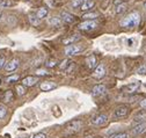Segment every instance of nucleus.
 Returning <instances> with one entry per match:
<instances>
[{
    "label": "nucleus",
    "instance_id": "1",
    "mask_svg": "<svg viewBox=\"0 0 146 138\" xmlns=\"http://www.w3.org/2000/svg\"><path fill=\"white\" fill-rule=\"evenodd\" d=\"M140 23V14L138 12H132L121 21V26L124 28H135Z\"/></svg>",
    "mask_w": 146,
    "mask_h": 138
},
{
    "label": "nucleus",
    "instance_id": "2",
    "mask_svg": "<svg viewBox=\"0 0 146 138\" xmlns=\"http://www.w3.org/2000/svg\"><path fill=\"white\" fill-rule=\"evenodd\" d=\"M82 128V122L80 119H74V121H71L66 124V132L67 133H74L78 132L80 129Z\"/></svg>",
    "mask_w": 146,
    "mask_h": 138
},
{
    "label": "nucleus",
    "instance_id": "3",
    "mask_svg": "<svg viewBox=\"0 0 146 138\" xmlns=\"http://www.w3.org/2000/svg\"><path fill=\"white\" fill-rule=\"evenodd\" d=\"M65 54L67 56H77L79 55L80 52L84 51V46L82 45H78V44H71V45H67L65 49Z\"/></svg>",
    "mask_w": 146,
    "mask_h": 138
},
{
    "label": "nucleus",
    "instance_id": "4",
    "mask_svg": "<svg viewBox=\"0 0 146 138\" xmlns=\"http://www.w3.org/2000/svg\"><path fill=\"white\" fill-rule=\"evenodd\" d=\"M98 27V22L95 20H87L84 21L82 23H80L79 29L80 30H85V31H89V30H93Z\"/></svg>",
    "mask_w": 146,
    "mask_h": 138
},
{
    "label": "nucleus",
    "instance_id": "5",
    "mask_svg": "<svg viewBox=\"0 0 146 138\" xmlns=\"http://www.w3.org/2000/svg\"><path fill=\"white\" fill-rule=\"evenodd\" d=\"M107 122H108V117H107L104 114L96 115L95 117L92 118V123H93L94 125H99V127H101V125H104Z\"/></svg>",
    "mask_w": 146,
    "mask_h": 138
},
{
    "label": "nucleus",
    "instance_id": "6",
    "mask_svg": "<svg viewBox=\"0 0 146 138\" xmlns=\"http://www.w3.org/2000/svg\"><path fill=\"white\" fill-rule=\"evenodd\" d=\"M19 65H20L19 59L13 58V59H11V60L5 65V70H6V72H13V71L16 70L17 67H19Z\"/></svg>",
    "mask_w": 146,
    "mask_h": 138
},
{
    "label": "nucleus",
    "instance_id": "7",
    "mask_svg": "<svg viewBox=\"0 0 146 138\" xmlns=\"http://www.w3.org/2000/svg\"><path fill=\"white\" fill-rule=\"evenodd\" d=\"M129 110H130L129 107H126V106H119V107H117L115 109L114 115L117 118H122V117H125L127 114H129Z\"/></svg>",
    "mask_w": 146,
    "mask_h": 138
},
{
    "label": "nucleus",
    "instance_id": "8",
    "mask_svg": "<svg viewBox=\"0 0 146 138\" xmlns=\"http://www.w3.org/2000/svg\"><path fill=\"white\" fill-rule=\"evenodd\" d=\"M107 88H106V86L102 85V84H99V85H95L93 90H92V94L93 96H102L104 93H106Z\"/></svg>",
    "mask_w": 146,
    "mask_h": 138
},
{
    "label": "nucleus",
    "instance_id": "9",
    "mask_svg": "<svg viewBox=\"0 0 146 138\" xmlns=\"http://www.w3.org/2000/svg\"><path fill=\"white\" fill-rule=\"evenodd\" d=\"M104 76H106V67H104V65H102V64L98 65L95 67V71L93 73V77L95 79H102Z\"/></svg>",
    "mask_w": 146,
    "mask_h": 138
},
{
    "label": "nucleus",
    "instance_id": "10",
    "mask_svg": "<svg viewBox=\"0 0 146 138\" xmlns=\"http://www.w3.org/2000/svg\"><path fill=\"white\" fill-rule=\"evenodd\" d=\"M74 62H72V60H70V59H65V60H63L62 63H60V65H59V67L62 68V70H64V71H66V72H70L71 70H72V67H74Z\"/></svg>",
    "mask_w": 146,
    "mask_h": 138
},
{
    "label": "nucleus",
    "instance_id": "11",
    "mask_svg": "<svg viewBox=\"0 0 146 138\" xmlns=\"http://www.w3.org/2000/svg\"><path fill=\"white\" fill-rule=\"evenodd\" d=\"M86 64L87 66L90 68V70H95V67L98 66V59L94 55H90L86 58Z\"/></svg>",
    "mask_w": 146,
    "mask_h": 138
},
{
    "label": "nucleus",
    "instance_id": "12",
    "mask_svg": "<svg viewBox=\"0 0 146 138\" xmlns=\"http://www.w3.org/2000/svg\"><path fill=\"white\" fill-rule=\"evenodd\" d=\"M40 87H41L42 91L49 92V91H52V90L56 88L57 85L54 84V82H52V81H44V82H42V84L40 85Z\"/></svg>",
    "mask_w": 146,
    "mask_h": 138
},
{
    "label": "nucleus",
    "instance_id": "13",
    "mask_svg": "<svg viewBox=\"0 0 146 138\" xmlns=\"http://www.w3.org/2000/svg\"><path fill=\"white\" fill-rule=\"evenodd\" d=\"M140 86V84H139V81H136V82H131V84H129V85H126L125 87L123 88V91L125 92V93H133V92H136L137 90H138V87Z\"/></svg>",
    "mask_w": 146,
    "mask_h": 138
},
{
    "label": "nucleus",
    "instance_id": "14",
    "mask_svg": "<svg viewBox=\"0 0 146 138\" xmlns=\"http://www.w3.org/2000/svg\"><path fill=\"white\" fill-rule=\"evenodd\" d=\"M145 130H146V122L138 123V124H136V125L133 127L132 133H133V135H140V133H143Z\"/></svg>",
    "mask_w": 146,
    "mask_h": 138
},
{
    "label": "nucleus",
    "instance_id": "15",
    "mask_svg": "<svg viewBox=\"0 0 146 138\" xmlns=\"http://www.w3.org/2000/svg\"><path fill=\"white\" fill-rule=\"evenodd\" d=\"M60 19L64 22H66V23H73V22H74V20H76L74 16H73L72 14H70V13H67V12H62Z\"/></svg>",
    "mask_w": 146,
    "mask_h": 138
},
{
    "label": "nucleus",
    "instance_id": "16",
    "mask_svg": "<svg viewBox=\"0 0 146 138\" xmlns=\"http://www.w3.org/2000/svg\"><path fill=\"white\" fill-rule=\"evenodd\" d=\"M37 81H38V79L36 77H26L22 80V85L25 86V87H26V86H27V87H30V86H34Z\"/></svg>",
    "mask_w": 146,
    "mask_h": 138
},
{
    "label": "nucleus",
    "instance_id": "17",
    "mask_svg": "<svg viewBox=\"0 0 146 138\" xmlns=\"http://www.w3.org/2000/svg\"><path fill=\"white\" fill-rule=\"evenodd\" d=\"M62 22H63V20L59 18V16H52V18L49 19V23L52 27H60Z\"/></svg>",
    "mask_w": 146,
    "mask_h": 138
},
{
    "label": "nucleus",
    "instance_id": "18",
    "mask_svg": "<svg viewBox=\"0 0 146 138\" xmlns=\"http://www.w3.org/2000/svg\"><path fill=\"white\" fill-rule=\"evenodd\" d=\"M79 40H80V35L76 34V35H72V36L68 37V38H65V40L63 41V43H64L65 45H71V44H73L74 42H77V41H79Z\"/></svg>",
    "mask_w": 146,
    "mask_h": 138
},
{
    "label": "nucleus",
    "instance_id": "19",
    "mask_svg": "<svg viewBox=\"0 0 146 138\" xmlns=\"http://www.w3.org/2000/svg\"><path fill=\"white\" fill-rule=\"evenodd\" d=\"M93 6H94V1H93V0H85V3L81 5L80 9L81 11H89L90 8H93Z\"/></svg>",
    "mask_w": 146,
    "mask_h": 138
},
{
    "label": "nucleus",
    "instance_id": "20",
    "mask_svg": "<svg viewBox=\"0 0 146 138\" xmlns=\"http://www.w3.org/2000/svg\"><path fill=\"white\" fill-rule=\"evenodd\" d=\"M48 13H49L48 7H41V8L37 11V13H36V15H37V18H38L40 20H42V19H44L45 16L48 15Z\"/></svg>",
    "mask_w": 146,
    "mask_h": 138
},
{
    "label": "nucleus",
    "instance_id": "21",
    "mask_svg": "<svg viewBox=\"0 0 146 138\" xmlns=\"http://www.w3.org/2000/svg\"><path fill=\"white\" fill-rule=\"evenodd\" d=\"M133 122H135L136 124L146 122V114H145V113H139V114L133 118Z\"/></svg>",
    "mask_w": 146,
    "mask_h": 138
},
{
    "label": "nucleus",
    "instance_id": "22",
    "mask_svg": "<svg viewBox=\"0 0 146 138\" xmlns=\"http://www.w3.org/2000/svg\"><path fill=\"white\" fill-rule=\"evenodd\" d=\"M29 22H30L33 26H38V25L41 23V20L37 18V15L30 14V15H29Z\"/></svg>",
    "mask_w": 146,
    "mask_h": 138
},
{
    "label": "nucleus",
    "instance_id": "23",
    "mask_svg": "<svg viewBox=\"0 0 146 138\" xmlns=\"http://www.w3.org/2000/svg\"><path fill=\"white\" fill-rule=\"evenodd\" d=\"M126 9H127V4L126 3H122V4L116 6V13L117 14H123Z\"/></svg>",
    "mask_w": 146,
    "mask_h": 138
},
{
    "label": "nucleus",
    "instance_id": "24",
    "mask_svg": "<svg viewBox=\"0 0 146 138\" xmlns=\"http://www.w3.org/2000/svg\"><path fill=\"white\" fill-rule=\"evenodd\" d=\"M109 138H129V135H127L126 132H117V133L110 135Z\"/></svg>",
    "mask_w": 146,
    "mask_h": 138
},
{
    "label": "nucleus",
    "instance_id": "25",
    "mask_svg": "<svg viewBox=\"0 0 146 138\" xmlns=\"http://www.w3.org/2000/svg\"><path fill=\"white\" fill-rule=\"evenodd\" d=\"M98 13H87V14H84L82 15V18L86 19V20H94L98 18Z\"/></svg>",
    "mask_w": 146,
    "mask_h": 138
},
{
    "label": "nucleus",
    "instance_id": "26",
    "mask_svg": "<svg viewBox=\"0 0 146 138\" xmlns=\"http://www.w3.org/2000/svg\"><path fill=\"white\" fill-rule=\"evenodd\" d=\"M84 3H85V0H72V1H71V6L74 7V8L81 7V5H82Z\"/></svg>",
    "mask_w": 146,
    "mask_h": 138
},
{
    "label": "nucleus",
    "instance_id": "27",
    "mask_svg": "<svg viewBox=\"0 0 146 138\" xmlns=\"http://www.w3.org/2000/svg\"><path fill=\"white\" fill-rule=\"evenodd\" d=\"M16 92L19 95H23L26 93V90H25V86L23 85H17L16 86Z\"/></svg>",
    "mask_w": 146,
    "mask_h": 138
},
{
    "label": "nucleus",
    "instance_id": "28",
    "mask_svg": "<svg viewBox=\"0 0 146 138\" xmlns=\"http://www.w3.org/2000/svg\"><path fill=\"white\" fill-rule=\"evenodd\" d=\"M6 114H7V108L4 105H0V119L4 118Z\"/></svg>",
    "mask_w": 146,
    "mask_h": 138
},
{
    "label": "nucleus",
    "instance_id": "29",
    "mask_svg": "<svg viewBox=\"0 0 146 138\" xmlns=\"http://www.w3.org/2000/svg\"><path fill=\"white\" fill-rule=\"evenodd\" d=\"M57 65V60L56 59H49L46 63H45V66L46 67H53Z\"/></svg>",
    "mask_w": 146,
    "mask_h": 138
},
{
    "label": "nucleus",
    "instance_id": "30",
    "mask_svg": "<svg viewBox=\"0 0 146 138\" xmlns=\"http://www.w3.org/2000/svg\"><path fill=\"white\" fill-rule=\"evenodd\" d=\"M138 74H146V65H141L138 70H137Z\"/></svg>",
    "mask_w": 146,
    "mask_h": 138
},
{
    "label": "nucleus",
    "instance_id": "31",
    "mask_svg": "<svg viewBox=\"0 0 146 138\" xmlns=\"http://www.w3.org/2000/svg\"><path fill=\"white\" fill-rule=\"evenodd\" d=\"M17 79H19V76H13V77L7 78V82H14V81H16Z\"/></svg>",
    "mask_w": 146,
    "mask_h": 138
},
{
    "label": "nucleus",
    "instance_id": "32",
    "mask_svg": "<svg viewBox=\"0 0 146 138\" xmlns=\"http://www.w3.org/2000/svg\"><path fill=\"white\" fill-rule=\"evenodd\" d=\"M33 138H46V135L43 133V132H40V133H36Z\"/></svg>",
    "mask_w": 146,
    "mask_h": 138
},
{
    "label": "nucleus",
    "instance_id": "33",
    "mask_svg": "<svg viewBox=\"0 0 146 138\" xmlns=\"http://www.w3.org/2000/svg\"><path fill=\"white\" fill-rule=\"evenodd\" d=\"M11 5H12L11 1H1V3H0V6H1V7H8Z\"/></svg>",
    "mask_w": 146,
    "mask_h": 138
},
{
    "label": "nucleus",
    "instance_id": "34",
    "mask_svg": "<svg viewBox=\"0 0 146 138\" xmlns=\"http://www.w3.org/2000/svg\"><path fill=\"white\" fill-rule=\"evenodd\" d=\"M5 65H6V60H5V57H0V68H3Z\"/></svg>",
    "mask_w": 146,
    "mask_h": 138
},
{
    "label": "nucleus",
    "instance_id": "35",
    "mask_svg": "<svg viewBox=\"0 0 146 138\" xmlns=\"http://www.w3.org/2000/svg\"><path fill=\"white\" fill-rule=\"evenodd\" d=\"M5 99H6V101H12V99H13V96H12V93H11V92H7V94H6Z\"/></svg>",
    "mask_w": 146,
    "mask_h": 138
},
{
    "label": "nucleus",
    "instance_id": "36",
    "mask_svg": "<svg viewBox=\"0 0 146 138\" xmlns=\"http://www.w3.org/2000/svg\"><path fill=\"white\" fill-rule=\"evenodd\" d=\"M36 73H37V74H40V76H44V74H48V72H46V71H44V70H38V71H36Z\"/></svg>",
    "mask_w": 146,
    "mask_h": 138
},
{
    "label": "nucleus",
    "instance_id": "37",
    "mask_svg": "<svg viewBox=\"0 0 146 138\" xmlns=\"http://www.w3.org/2000/svg\"><path fill=\"white\" fill-rule=\"evenodd\" d=\"M140 106H141L143 108H146V99H145V100H143V101L140 102Z\"/></svg>",
    "mask_w": 146,
    "mask_h": 138
},
{
    "label": "nucleus",
    "instance_id": "38",
    "mask_svg": "<svg viewBox=\"0 0 146 138\" xmlns=\"http://www.w3.org/2000/svg\"><path fill=\"white\" fill-rule=\"evenodd\" d=\"M1 19H3V13L0 12V20H1Z\"/></svg>",
    "mask_w": 146,
    "mask_h": 138
},
{
    "label": "nucleus",
    "instance_id": "39",
    "mask_svg": "<svg viewBox=\"0 0 146 138\" xmlns=\"http://www.w3.org/2000/svg\"><path fill=\"white\" fill-rule=\"evenodd\" d=\"M144 7H145V9H146V3H145V6H144Z\"/></svg>",
    "mask_w": 146,
    "mask_h": 138
}]
</instances>
